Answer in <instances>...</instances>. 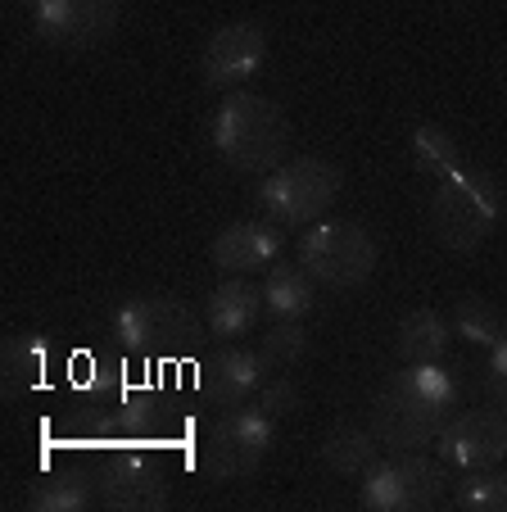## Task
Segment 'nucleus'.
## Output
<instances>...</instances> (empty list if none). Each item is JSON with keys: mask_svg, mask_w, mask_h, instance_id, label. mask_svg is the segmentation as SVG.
<instances>
[{"mask_svg": "<svg viewBox=\"0 0 507 512\" xmlns=\"http://www.w3.org/2000/svg\"><path fill=\"white\" fill-rule=\"evenodd\" d=\"M453 503L462 512H507V476L494 472V467H480V472L458 481Z\"/></svg>", "mask_w": 507, "mask_h": 512, "instance_id": "nucleus-24", "label": "nucleus"}, {"mask_svg": "<svg viewBox=\"0 0 507 512\" xmlns=\"http://www.w3.org/2000/svg\"><path fill=\"white\" fill-rule=\"evenodd\" d=\"M453 408H458L453 372L435 368V363H408L372 399V422L367 426L390 454H421L426 445L440 440Z\"/></svg>", "mask_w": 507, "mask_h": 512, "instance_id": "nucleus-1", "label": "nucleus"}, {"mask_svg": "<svg viewBox=\"0 0 507 512\" xmlns=\"http://www.w3.org/2000/svg\"><path fill=\"white\" fill-rule=\"evenodd\" d=\"M213 150L236 173L268 177L286 164L290 150V118L272 96L259 91H231L213 114Z\"/></svg>", "mask_w": 507, "mask_h": 512, "instance_id": "nucleus-2", "label": "nucleus"}, {"mask_svg": "<svg viewBox=\"0 0 507 512\" xmlns=\"http://www.w3.org/2000/svg\"><path fill=\"white\" fill-rule=\"evenodd\" d=\"M96 499L109 512H163L173 503V485L159 472V463L145 458V449H132L96 476Z\"/></svg>", "mask_w": 507, "mask_h": 512, "instance_id": "nucleus-12", "label": "nucleus"}, {"mask_svg": "<svg viewBox=\"0 0 507 512\" xmlns=\"http://www.w3.org/2000/svg\"><path fill=\"white\" fill-rule=\"evenodd\" d=\"M408 150H412V164H417V173L435 177V182H440V177H449L453 168H462L458 136L444 132L440 123H421V127H412Z\"/></svg>", "mask_w": 507, "mask_h": 512, "instance_id": "nucleus-22", "label": "nucleus"}, {"mask_svg": "<svg viewBox=\"0 0 507 512\" xmlns=\"http://www.w3.org/2000/svg\"><path fill=\"white\" fill-rule=\"evenodd\" d=\"M453 331H458L462 340H471V345H489V349H494L498 340L507 336L498 309H494V304H485L480 295H467V300H458V309H453Z\"/></svg>", "mask_w": 507, "mask_h": 512, "instance_id": "nucleus-25", "label": "nucleus"}, {"mask_svg": "<svg viewBox=\"0 0 507 512\" xmlns=\"http://www.w3.org/2000/svg\"><path fill=\"white\" fill-rule=\"evenodd\" d=\"M50 377V345L41 336H19L5 345V386L37 390Z\"/></svg>", "mask_w": 507, "mask_h": 512, "instance_id": "nucleus-23", "label": "nucleus"}, {"mask_svg": "<svg viewBox=\"0 0 507 512\" xmlns=\"http://www.w3.org/2000/svg\"><path fill=\"white\" fill-rule=\"evenodd\" d=\"M114 340L136 358H186L204 340L195 309L177 295H136L114 309Z\"/></svg>", "mask_w": 507, "mask_h": 512, "instance_id": "nucleus-4", "label": "nucleus"}, {"mask_svg": "<svg viewBox=\"0 0 507 512\" xmlns=\"http://www.w3.org/2000/svg\"><path fill=\"white\" fill-rule=\"evenodd\" d=\"M503 213V186L485 168H453L435 182L431 232L449 254H476L494 236Z\"/></svg>", "mask_w": 507, "mask_h": 512, "instance_id": "nucleus-3", "label": "nucleus"}, {"mask_svg": "<svg viewBox=\"0 0 507 512\" xmlns=\"http://www.w3.org/2000/svg\"><path fill=\"white\" fill-rule=\"evenodd\" d=\"M209 254L222 272H236V277L268 272L281 259V232L268 223H231L227 232H218Z\"/></svg>", "mask_w": 507, "mask_h": 512, "instance_id": "nucleus-15", "label": "nucleus"}, {"mask_svg": "<svg viewBox=\"0 0 507 512\" xmlns=\"http://www.w3.org/2000/svg\"><path fill=\"white\" fill-rule=\"evenodd\" d=\"M123 445L132 449H173L177 435H191V422L163 386H132L118 399Z\"/></svg>", "mask_w": 507, "mask_h": 512, "instance_id": "nucleus-13", "label": "nucleus"}, {"mask_svg": "<svg viewBox=\"0 0 507 512\" xmlns=\"http://www.w3.org/2000/svg\"><path fill=\"white\" fill-rule=\"evenodd\" d=\"M381 440H376L372 426H331L322 440V463L335 476H367L381 463Z\"/></svg>", "mask_w": 507, "mask_h": 512, "instance_id": "nucleus-18", "label": "nucleus"}, {"mask_svg": "<svg viewBox=\"0 0 507 512\" xmlns=\"http://www.w3.org/2000/svg\"><path fill=\"white\" fill-rule=\"evenodd\" d=\"M259 408L277 422V417H290V413H299V386L290 377H281V381H268V386L259 390Z\"/></svg>", "mask_w": 507, "mask_h": 512, "instance_id": "nucleus-27", "label": "nucleus"}, {"mask_svg": "<svg viewBox=\"0 0 507 512\" xmlns=\"http://www.w3.org/2000/svg\"><path fill=\"white\" fill-rule=\"evenodd\" d=\"M444 499V467L426 454H394L363 476L358 503L372 512H431Z\"/></svg>", "mask_w": 507, "mask_h": 512, "instance_id": "nucleus-8", "label": "nucleus"}, {"mask_svg": "<svg viewBox=\"0 0 507 512\" xmlns=\"http://www.w3.org/2000/svg\"><path fill=\"white\" fill-rule=\"evenodd\" d=\"M37 32L55 50H96L118 32V0H41Z\"/></svg>", "mask_w": 507, "mask_h": 512, "instance_id": "nucleus-11", "label": "nucleus"}, {"mask_svg": "<svg viewBox=\"0 0 507 512\" xmlns=\"http://www.w3.org/2000/svg\"><path fill=\"white\" fill-rule=\"evenodd\" d=\"M91 499H96V485L82 472H55V467H46L28 485V499L23 503H28V512H82Z\"/></svg>", "mask_w": 507, "mask_h": 512, "instance_id": "nucleus-21", "label": "nucleus"}, {"mask_svg": "<svg viewBox=\"0 0 507 512\" xmlns=\"http://www.w3.org/2000/svg\"><path fill=\"white\" fill-rule=\"evenodd\" d=\"M55 445L68 449V454H114L123 445V426H118L114 408H100V404H82L59 422L55 431Z\"/></svg>", "mask_w": 507, "mask_h": 512, "instance_id": "nucleus-16", "label": "nucleus"}, {"mask_svg": "<svg viewBox=\"0 0 507 512\" xmlns=\"http://www.w3.org/2000/svg\"><path fill=\"white\" fill-rule=\"evenodd\" d=\"M304 354H308V331L299 327V322H281V327L263 331V340H259V358L268 363V372L272 368H295Z\"/></svg>", "mask_w": 507, "mask_h": 512, "instance_id": "nucleus-26", "label": "nucleus"}, {"mask_svg": "<svg viewBox=\"0 0 507 512\" xmlns=\"http://www.w3.org/2000/svg\"><path fill=\"white\" fill-rule=\"evenodd\" d=\"M14 5H32V10H37V5H41V0H14Z\"/></svg>", "mask_w": 507, "mask_h": 512, "instance_id": "nucleus-29", "label": "nucleus"}, {"mask_svg": "<svg viewBox=\"0 0 507 512\" xmlns=\"http://www.w3.org/2000/svg\"><path fill=\"white\" fill-rule=\"evenodd\" d=\"M259 309H263L259 286H249V281H222V286L209 295V309H204L209 336H218V340L249 336V327L259 322Z\"/></svg>", "mask_w": 507, "mask_h": 512, "instance_id": "nucleus-17", "label": "nucleus"}, {"mask_svg": "<svg viewBox=\"0 0 507 512\" xmlns=\"http://www.w3.org/2000/svg\"><path fill=\"white\" fill-rule=\"evenodd\" d=\"M449 336H453V327L444 322V313L412 309L408 318L399 322V336H394V345H399L403 363H440L444 349H449Z\"/></svg>", "mask_w": 507, "mask_h": 512, "instance_id": "nucleus-20", "label": "nucleus"}, {"mask_svg": "<svg viewBox=\"0 0 507 512\" xmlns=\"http://www.w3.org/2000/svg\"><path fill=\"white\" fill-rule=\"evenodd\" d=\"M340 191H345L340 164L317 159V155H299V159H286L281 168H272V173L263 177L259 204L272 223L308 227V223H322L326 213H331V204L340 200Z\"/></svg>", "mask_w": 507, "mask_h": 512, "instance_id": "nucleus-5", "label": "nucleus"}, {"mask_svg": "<svg viewBox=\"0 0 507 512\" xmlns=\"http://www.w3.org/2000/svg\"><path fill=\"white\" fill-rule=\"evenodd\" d=\"M272 440L277 431L263 408H227L200 449L204 481H249L272 454Z\"/></svg>", "mask_w": 507, "mask_h": 512, "instance_id": "nucleus-7", "label": "nucleus"}, {"mask_svg": "<svg viewBox=\"0 0 507 512\" xmlns=\"http://www.w3.org/2000/svg\"><path fill=\"white\" fill-rule=\"evenodd\" d=\"M485 390L489 399H494L498 413H507V336L494 345V354H489V368H485Z\"/></svg>", "mask_w": 507, "mask_h": 512, "instance_id": "nucleus-28", "label": "nucleus"}, {"mask_svg": "<svg viewBox=\"0 0 507 512\" xmlns=\"http://www.w3.org/2000/svg\"><path fill=\"white\" fill-rule=\"evenodd\" d=\"M317 281L295 263H272L268 281H263V309L281 322H299L317 300Z\"/></svg>", "mask_w": 507, "mask_h": 512, "instance_id": "nucleus-19", "label": "nucleus"}, {"mask_svg": "<svg viewBox=\"0 0 507 512\" xmlns=\"http://www.w3.org/2000/svg\"><path fill=\"white\" fill-rule=\"evenodd\" d=\"M376 250L372 232L349 218H331V223H313L299 236V268L326 290H358L376 272Z\"/></svg>", "mask_w": 507, "mask_h": 512, "instance_id": "nucleus-6", "label": "nucleus"}, {"mask_svg": "<svg viewBox=\"0 0 507 512\" xmlns=\"http://www.w3.org/2000/svg\"><path fill=\"white\" fill-rule=\"evenodd\" d=\"M263 59H268V32H263V23H254V19L222 23V28L209 37L204 59H200L204 87L209 91H236L240 82H249L254 73H259Z\"/></svg>", "mask_w": 507, "mask_h": 512, "instance_id": "nucleus-9", "label": "nucleus"}, {"mask_svg": "<svg viewBox=\"0 0 507 512\" xmlns=\"http://www.w3.org/2000/svg\"><path fill=\"white\" fill-rule=\"evenodd\" d=\"M263 377H268V363L259 358V349H222L200 368V390L209 404L236 408L263 386Z\"/></svg>", "mask_w": 507, "mask_h": 512, "instance_id": "nucleus-14", "label": "nucleus"}, {"mask_svg": "<svg viewBox=\"0 0 507 512\" xmlns=\"http://www.w3.org/2000/svg\"><path fill=\"white\" fill-rule=\"evenodd\" d=\"M440 458L462 472H480V467H498L507 458V413L498 408H462L444 422L440 431Z\"/></svg>", "mask_w": 507, "mask_h": 512, "instance_id": "nucleus-10", "label": "nucleus"}]
</instances>
